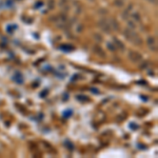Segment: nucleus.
<instances>
[{"mask_svg":"<svg viewBox=\"0 0 158 158\" xmlns=\"http://www.w3.org/2000/svg\"><path fill=\"white\" fill-rule=\"evenodd\" d=\"M90 1H94V0H90Z\"/></svg>","mask_w":158,"mask_h":158,"instance_id":"14","label":"nucleus"},{"mask_svg":"<svg viewBox=\"0 0 158 158\" xmlns=\"http://www.w3.org/2000/svg\"><path fill=\"white\" fill-rule=\"evenodd\" d=\"M115 4L117 6H123V1H122V0H116Z\"/></svg>","mask_w":158,"mask_h":158,"instance_id":"11","label":"nucleus"},{"mask_svg":"<svg viewBox=\"0 0 158 158\" xmlns=\"http://www.w3.org/2000/svg\"><path fill=\"white\" fill-rule=\"evenodd\" d=\"M77 100H79V101H88L89 99H88V97L86 96H82V95H79V96H77Z\"/></svg>","mask_w":158,"mask_h":158,"instance_id":"9","label":"nucleus"},{"mask_svg":"<svg viewBox=\"0 0 158 158\" xmlns=\"http://www.w3.org/2000/svg\"><path fill=\"white\" fill-rule=\"evenodd\" d=\"M14 80L16 81L17 83H22V81H23V78H22V75H21V74H19V73L15 74V76H14Z\"/></svg>","mask_w":158,"mask_h":158,"instance_id":"8","label":"nucleus"},{"mask_svg":"<svg viewBox=\"0 0 158 158\" xmlns=\"http://www.w3.org/2000/svg\"><path fill=\"white\" fill-rule=\"evenodd\" d=\"M60 49L62 51H64V52H71V51L74 50L73 45H69V44H62L60 47Z\"/></svg>","mask_w":158,"mask_h":158,"instance_id":"7","label":"nucleus"},{"mask_svg":"<svg viewBox=\"0 0 158 158\" xmlns=\"http://www.w3.org/2000/svg\"><path fill=\"white\" fill-rule=\"evenodd\" d=\"M98 25H99V27L101 29V31H103V32L106 33V34L111 32V30H112L111 25H110V22L108 21V20H100Z\"/></svg>","mask_w":158,"mask_h":158,"instance_id":"2","label":"nucleus"},{"mask_svg":"<svg viewBox=\"0 0 158 158\" xmlns=\"http://www.w3.org/2000/svg\"><path fill=\"white\" fill-rule=\"evenodd\" d=\"M129 58L133 61V62L137 63V62H139V61H141L142 56L140 55L138 52H135V51H130V52H129Z\"/></svg>","mask_w":158,"mask_h":158,"instance_id":"3","label":"nucleus"},{"mask_svg":"<svg viewBox=\"0 0 158 158\" xmlns=\"http://www.w3.org/2000/svg\"><path fill=\"white\" fill-rule=\"evenodd\" d=\"M95 37L97 38V39H96V40H97L98 42H100V41H101V37L99 36V35H97V34H96V35H95Z\"/></svg>","mask_w":158,"mask_h":158,"instance_id":"12","label":"nucleus"},{"mask_svg":"<svg viewBox=\"0 0 158 158\" xmlns=\"http://www.w3.org/2000/svg\"><path fill=\"white\" fill-rule=\"evenodd\" d=\"M148 1H150V2H151V3L156 4V0H148Z\"/></svg>","mask_w":158,"mask_h":158,"instance_id":"13","label":"nucleus"},{"mask_svg":"<svg viewBox=\"0 0 158 158\" xmlns=\"http://www.w3.org/2000/svg\"><path fill=\"white\" fill-rule=\"evenodd\" d=\"M108 48H109L110 51H115L116 50V48H115V45H114V43H109Z\"/></svg>","mask_w":158,"mask_h":158,"instance_id":"10","label":"nucleus"},{"mask_svg":"<svg viewBox=\"0 0 158 158\" xmlns=\"http://www.w3.org/2000/svg\"><path fill=\"white\" fill-rule=\"evenodd\" d=\"M124 36L130 42H132L135 45H140L142 43V40L139 37V35H137V33L131 29H127L124 31Z\"/></svg>","mask_w":158,"mask_h":158,"instance_id":"1","label":"nucleus"},{"mask_svg":"<svg viewBox=\"0 0 158 158\" xmlns=\"http://www.w3.org/2000/svg\"><path fill=\"white\" fill-rule=\"evenodd\" d=\"M147 42H148V45L151 48L152 51H156V40H155L154 37H149Z\"/></svg>","mask_w":158,"mask_h":158,"instance_id":"4","label":"nucleus"},{"mask_svg":"<svg viewBox=\"0 0 158 158\" xmlns=\"http://www.w3.org/2000/svg\"><path fill=\"white\" fill-rule=\"evenodd\" d=\"M94 52H95L96 54L99 56V57H106V54H104V52L99 47H94Z\"/></svg>","mask_w":158,"mask_h":158,"instance_id":"6","label":"nucleus"},{"mask_svg":"<svg viewBox=\"0 0 158 158\" xmlns=\"http://www.w3.org/2000/svg\"><path fill=\"white\" fill-rule=\"evenodd\" d=\"M114 45H115L116 49H118L120 51H124V44L121 41H119L117 38H114Z\"/></svg>","mask_w":158,"mask_h":158,"instance_id":"5","label":"nucleus"}]
</instances>
